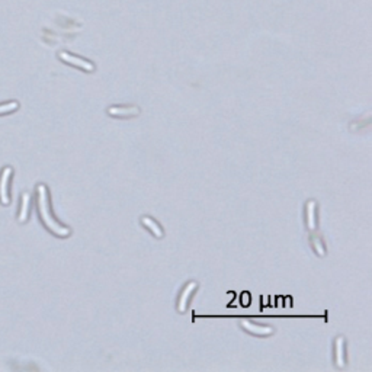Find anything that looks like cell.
I'll return each instance as SVG.
<instances>
[{"mask_svg": "<svg viewBox=\"0 0 372 372\" xmlns=\"http://www.w3.org/2000/svg\"><path fill=\"white\" fill-rule=\"evenodd\" d=\"M38 207H39L41 218H42V221H44V224L47 225L48 230H51L54 234L58 236V237H67L70 234V228L58 224L53 218L51 213H50L48 192H47V187L44 185L38 186Z\"/></svg>", "mask_w": 372, "mask_h": 372, "instance_id": "1", "label": "cell"}, {"mask_svg": "<svg viewBox=\"0 0 372 372\" xmlns=\"http://www.w3.org/2000/svg\"><path fill=\"white\" fill-rule=\"evenodd\" d=\"M60 58L63 61L69 63V64H73V66H76L79 69H83L84 72H93L95 70V66L92 63H89V61H86L83 58H79L76 55H72L69 53H60Z\"/></svg>", "mask_w": 372, "mask_h": 372, "instance_id": "2", "label": "cell"}, {"mask_svg": "<svg viewBox=\"0 0 372 372\" xmlns=\"http://www.w3.org/2000/svg\"><path fill=\"white\" fill-rule=\"evenodd\" d=\"M196 287H198V284H196L195 281H192V282H189L185 288H184V291H182L181 297H179V301H178V311H179V313H185L186 311L187 302H189V299H190L193 291L196 290Z\"/></svg>", "mask_w": 372, "mask_h": 372, "instance_id": "3", "label": "cell"}, {"mask_svg": "<svg viewBox=\"0 0 372 372\" xmlns=\"http://www.w3.org/2000/svg\"><path fill=\"white\" fill-rule=\"evenodd\" d=\"M241 327L253 335H258V336H267V335H272L273 333V329L272 327H267V326H258V324H253L250 323L249 320H241Z\"/></svg>", "mask_w": 372, "mask_h": 372, "instance_id": "4", "label": "cell"}, {"mask_svg": "<svg viewBox=\"0 0 372 372\" xmlns=\"http://www.w3.org/2000/svg\"><path fill=\"white\" fill-rule=\"evenodd\" d=\"M335 361H336L337 368H343L346 365L345 339L342 336L336 337V342H335Z\"/></svg>", "mask_w": 372, "mask_h": 372, "instance_id": "5", "label": "cell"}, {"mask_svg": "<svg viewBox=\"0 0 372 372\" xmlns=\"http://www.w3.org/2000/svg\"><path fill=\"white\" fill-rule=\"evenodd\" d=\"M108 113L112 116H122V118H130L140 113V109L137 107H111L108 109Z\"/></svg>", "mask_w": 372, "mask_h": 372, "instance_id": "6", "label": "cell"}, {"mask_svg": "<svg viewBox=\"0 0 372 372\" xmlns=\"http://www.w3.org/2000/svg\"><path fill=\"white\" fill-rule=\"evenodd\" d=\"M141 224H143L144 227H147V228L150 230V233H151L154 237L161 239V237L164 236V233H163L161 227H160L159 224L156 223V220H153L151 217H143V218H141Z\"/></svg>", "mask_w": 372, "mask_h": 372, "instance_id": "7", "label": "cell"}, {"mask_svg": "<svg viewBox=\"0 0 372 372\" xmlns=\"http://www.w3.org/2000/svg\"><path fill=\"white\" fill-rule=\"evenodd\" d=\"M12 173V169L10 167H6L1 173V179H0V199L3 204H7L9 202V196H7V181H9V176Z\"/></svg>", "mask_w": 372, "mask_h": 372, "instance_id": "8", "label": "cell"}, {"mask_svg": "<svg viewBox=\"0 0 372 372\" xmlns=\"http://www.w3.org/2000/svg\"><path fill=\"white\" fill-rule=\"evenodd\" d=\"M316 208H317L316 201L307 202V227L310 230H316Z\"/></svg>", "mask_w": 372, "mask_h": 372, "instance_id": "9", "label": "cell"}, {"mask_svg": "<svg viewBox=\"0 0 372 372\" xmlns=\"http://www.w3.org/2000/svg\"><path fill=\"white\" fill-rule=\"evenodd\" d=\"M311 243H313V249H314V252L319 255L320 258H324L326 256V250H324V246H323V243H321V240L319 237H311Z\"/></svg>", "mask_w": 372, "mask_h": 372, "instance_id": "10", "label": "cell"}, {"mask_svg": "<svg viewBox=\"0 0 372 372\" xmlns=\"http://www.w3.org/2000/svg\"><path fill=\"white\" fill-rule=\"evenodd\" d=\"M28 205H29V195L24 193L22 196V208H21V214H19V220L25 221L28 217Z\"/></svg>", "mask_w": 372, "mask_h": 372, "instance_id": "11", "label": "cell"}, {"mask_svg": "<svg viewBox=\"0 0 372 372\" xmlns=\"http://www.w3.org/2000/svg\"><path fill=\"white\" fill-rule=\"evenodd\" d=\"M16 108H18V104H16V102H10V104H6V105H1V107H0V113L15 111Z\"/></svg>", "mask_w": 372, "mask_h": 372, "instance_id": "12", "label": "cell"}]
</instances>
